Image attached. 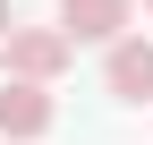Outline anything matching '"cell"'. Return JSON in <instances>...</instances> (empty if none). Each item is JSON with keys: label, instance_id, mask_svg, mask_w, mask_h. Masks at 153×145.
<instances>
[{"label": "cell", "instance_id": "cell-1", "mask_svg": "<svg viewBox=\"0 0 153 145\" xmlns=\"http://www.w3.org/2000/svg\"><path fill=\"white\" fill-rule=\"evenodd\" d=\"M0 51H9V77H26V85H51V77H60V68H68V34L60 26H9V43H0Z\"/></svg>", "mask_w": 153, "mask_h": 145}, {"label": "cell", "instance_id": "cell-2", "mask_svg": "<svg viewBox=\"0 0 153 145\" xmlns=\"http://www.w3.org/2000/svg\"><path fill=\"white\" fill-rule=\"evenodd\" d=\"M51 120H60V102H51V85L0 77V137H9V145H26V137H51Z\"/></svg>", "mask_w": 153, "mask_h": 145}, {"label": "cell", "instance_id": "cell-3", "mask_svg": "<svg viewBox=\"0 0 153 145\" xmlns=\"http://www.w3.org/2000/svg\"><path fill=\"white\" fill-rule=\"evenodd\" d=\"M128 9H136V0H60L51 26H60L68 43H119L128 34Z\"/></svg>", "mask_w": 153, "mask_h": 145}, {"label": "cell", "instance_id": "cell-4", "mask_svg": "<svg viewBox=\"0 0 153 145\" xmlns=\"http://www.w3.org/2000/svg\"><path fill=\"white\" fill-rule=\"evenodd\" d=\"M102 85H111L119 102H153V43H145V34H119V43H111Z\"/></svg>", "mask_w": 153, "mask_h": 145}, {"label": "cell", "instance_id": "cell-5", "mask_svg": "<svg viewBox=\"0 0 153 145\" xmlns=\"http://www.w3.org/2000/svg\"><path fill=\"white\" fill-rule=\"evenodd\" d=\"M9 26H17V0H0V43H9Z\"/></svg>", "mask_w": 153, "mask_h": 145}, {"label": "cell", "instance_id": "cell-6", "mask_svg": "<svg viewBox=\"0 0 153 145\" xmlns=\"http://www.w3.org/2000/svg\"><path fill=\"white\" fill-rule=\"evenodd\" d=\"M145 9H153V0H145Z\"/></svg>", "mask_w": 153, "mask_h": 145}]
</instances>
